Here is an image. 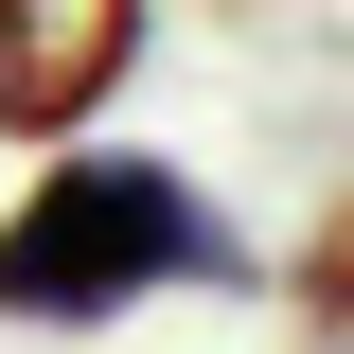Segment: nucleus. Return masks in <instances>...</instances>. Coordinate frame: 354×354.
Returning <instances> with one entry per match:
<instances>
[{"label": "nucleus", "instance_id": "20e7f679", "mask_svg": "<svg viewBox=\"0 0 354 354\" xmlns=\"http://www.w3.org/2000/svg\"><path fill=\"white\" fill-rule=\"evenodd\" d=\"M319 354H354V337H319Z\"/></svg>", "mask_w": 354, "mask_h": 354}, {"label": "nucleus", "instance_id": "7ed1b4c3", "mask_svg": "<svg viewBox=\"0 0 354 354\" xmlns=\"http://www.w3.org/2000/svg\"><path fill=\"white\" fill-rule=\"evenodd\" d=\"M283 319H301V337H354V195L283 248Z\"/></svg>", "mask_w": 354, "mask_h": 354}, {"label": "nucleus", "instance_id": "f03ea898", "mask_svg": "<svg viewBox=\"0 0 354 354\" xmlns=\"http://www.w3.org/2000/svg\"><path fill=\"white\" fill-rule=\"evenodd\" d=\"M160 0H0V142H88L142 71Z\"/></svg>", "mask_w": 354, "mask_h": 354}, {"label": "nucleus", "instance_id": "f257e3e1", "mask_svg": "<svg viewBox=\"0 0 354 354\" xmlns=\"http://www.w3.org/2000/svg\"><path fill=\"white\" fill-rule=\"evenodd\" d=\"M160 283H248L213 195L177 160H142V142H36L18 213H0V319L18 337H88V319H142Z\"/></svg>", "mask_w": 354, "mask_h": 354}]
</instances>
